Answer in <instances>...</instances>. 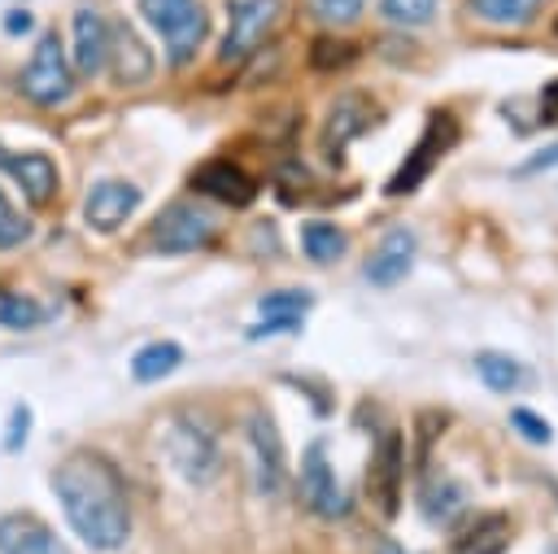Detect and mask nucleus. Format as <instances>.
Returning <instances> with one entry per match:
<instances>
[{"mask_svg":"<svg viewBox=\"0 0 558 554\" xmlns=\"http://www.w3.org/2000/svg\"><path fill=\"white\" fill-rule=\"evenodd\" d=\"M506 545H510V519L506 515H480L449 541V554H501Z\"/></svg>","mask_w":558,"mask_h":554,"instance_id":"20","label":"nucleus"},{"mask_svg":"<svg viewBox=\"0 0 558 554\" xmlns=\"http://www.w3.org/2000/svg\"><path fill=\"white\" fill-rule=\"evenodd\" d=\"M371 489H375L379 506L392 515L397 510V489H401V436L392 427L379 436V449H375V462H371Z\"/></svg>","mask_w":558,"mask_h":554,"instance_id":"19","label":"nucleus"},{"mask_svg":"<svg viewBox=\"0 0 558 554\" xmlns=\"http://www.w3.org/2000/svg\"><path fill=\"white\" fill-rule=\"evenodd\" d=\"M375 122H379V109H375V100H371V96H362V92L340 96V100L331 105V113H327V127H323L327 157H331V161H340L344 144H353L357 135H366Z\"/></svg>","mask_w":558,"mask_h":554,"instance_id":"13","label":"nucleus"},{"mask_svg":"<svg viewBox=\"0 0 558 554\" xmlns=\"http://www.w3.org/2000/svg\"><path fill=\"white\" fill-rule=\"evenodd\" d=\"M192 188H196L201 196L218 201V205H231V209H244V205H253V196H257V183L244 174V166H235V161H227V157L205 161V166L192 174Z\"/></svg>","mask_w":558,"mask_h":554,"instance_id":"16","label":"nucleus"},{"mask_svg":"<svg viewBox=\"0 0 558 554\" xmlns=\"http://www.w3.org/2000/svg\"><path fill=\"white\" fill-rule=\"evenodd\" d=\"M135 209H140V188L126 183V179H100V183L87 192V201H83L87 227H92V231H105V236L118 231Z\"/></svg>","mask_w":558,"mask_h":554,"instance_id":"14","label":"nucleus"},{"mask_svg":"<svg viewBox=\"0 0 558 554\" xmlns=\"http://www.w3.org/2000/svg\"><path fill=\"white\" fill-rule=\"evenodd\" d=\"M179 362H183V345H174V340H153V345L135 349V358H131V380H135V384H157V380H166Z\"/></svg>","mask_w":558,"mask_h":554,"instance_id":"23","label":"nucleus"},{"mask_svg":"<svg viewBox=\"0 0 558 554\" xmlns=\"http://www.w3.org/2000/svg\"><path fill=\"white\" fill-rule=\"evenodd\" d=\"M279 17H283V0H227V35L218 44V57L227 65L253 57Z\"/></svg>","mask_w":558,"mask_h":554,"instance_id":"8","label":"nucleus"},{"mask_svg":"<svg viewBox=\"0 0 558 554\" xmlns=\"http://www.w3.org/2000/svg\"><path fill=\"white\" fill-rule=\"evenodd\" d=\"M140 17L157 31L161 48H166V65L183 70L192 65V57L201 52L205 35H209V13L201 0H135Z\"/></svg>","mask_w":558,"mask_h":554,"instance_id":"2","label":"nucleus"},{"mask_svg":"<svg viewBox=\"0 0 558 554\" xmlns=\"http://www.w3.org/2000/svg\"><path fill=\"white\" fill-rule=\"evenodd\" d=\"M418 510L432 519V523H453L462 510H466V484L445 475V471H432L418 489Z\"/></svg>","mask_w":558,"mask_h":554,"instance_id":"18","label":"nucleus"},{"mask_svg":"<svg viewBox=\"0 0 558 554\" xmlns=\"http://www.w3.org/2000/svg\"><path fill=\"white\" fill-rule=\"evenodd\" d=\"M105 52H109V22L96 9H74V17H70V65L92 79V74L105 70Z\"/></svg>","mask_w":558,"mask_h":554,"instance_id":"17","label":"nucleus"},{"mask_svg":"<svg viewBox=\"0 0 558 554\" xmlns=\"http://www.w3.org/2000/svg\"><path fill=\"white\" fill-rule=\"evenodd\" d=\"M244 445H248V471L262 497L283 489V436L270 410H253L244 419Z\"/></svg>","mask_w":558,"mask_h":554,"instance_id":"9","label":"nucleus"},{"mask_svg":"<svg viewBox=\"0 0 558 554\" xmlns=\"http://www.w3.org/2000/svg\"><path fill=\"white\" fill-rule=\"evenodd\" d=\"M554 35H558V17H554Z\"/></svg>","mask_w":558,"mask_h":554,"instance_id":"37","label":"nucleus"},{"mask_svg":"<svg viewBox=\"0 0 558 554\" xmlns=\"http://www.w3.org/2000/svg\"><path fill=\"white\" fill-rule=\"evenodd\" d=\"M554 166H558V140L545 144V148H536L532 157H523L510 174H514V179H532V174H545V170H554Z\"/></svg>","mask_w":558,"mask_h":554,"instance_id":"31","label":"nucleus"},{"mask_svg":"<svg viewBox=\"0 0 558 554\" xmlns=\"http://www.w3.org/2000/svg\"><path fill=\"white\" fill-rule=\"evenodd\" d=\"M305 4H310V13H314L318 22H327V26H349V22H357L362 9H366V0H305Z\"/></svg>","mask_w":558,"mask_h":554,"instance_id":"29","label":"nucleus"},{"mask_svg":"<svg viewBox=\"0 0 558 554\" xmlns=\"http://www.w3.org/2000/svg\"><path fill=\"white\" fill-rule=\"evenodd\" d=\"M475 375H480V384L493 388V393H514V388H523V384L532 380V371H527L519 358L501 353V349H480V353H475Z\"/></svg>","mask_w":558,"mask_h":554,"instance_id":"22","label":"nucleus"},{"mask_svg":"<svg viewBox=\"0 0 558 554\" xmlns=\"http://www.w3.org/2000/svg\"><path fill=\"white\" fill-rule=\"evenodd\" d=\"M344 249H349V236H344V227H336L331 218H305V222H301V253H305L310 262L331 266V262L344 257Z\"/></svg>","mask_w":558,"mask_h":554,"instance_id":"21","label":"nucleus"},{"mask_svg":"<svg viewBox=\"0 0 558 554\" xmlns=\"http://www.w3.org/2000/svg\"><path fill=\"white\" fill-rule=\"evenodd\" d=\"M26 236H31V218L0 192V253H4V249H17Z\"/></svg>","mask_w":558,"mask_h":554,"instance_id":"28","label":"nucleus"},{"mask_svg":"<svg viewBox=\"0 0 558 554\" xmlns=\"http://www.w3.org/2000/svg\"><path fill=\"white\" fill-rule=\"evenodd\" d=\"M44 318V305L26 292H13V288H0V327L9 332H26Z\"/></svg>","mask_w":558,"mask_h":554,"instance_id":"26","label":"nucleus"},{"mask_svg":"<svg viewBox=\"0 0 558 554\" xmlns=\"http://www.w3.org/2000/svg\"><path fill=\"white\" fill-rule=\"evenodd\" d=\"M310 305H314V292H305V288H275V292H266V297L257 301V314L301 327V314H305Z\"/></svg>","mask_w":558,"mask_h":554,"instance_id":"25","label":"nucleus"},{"mask_svg":"<svg viewBox=\"0 0 558 554\" xmlns=\"http://www.w3.org/2000/svg\"><path fill=\"white\" fill-rule=\"evenodd\" d=\"M541 122H558V79L541 87Z\"/></svg>","mask_w":558,"mask_h":554,"instance_id":"34","label":"nucleus"},{"mask_svg":"<svg viewBox=\"0 0 558 554\" xmlns=\"http://www.w3.org/2000/svg\"><path fill=\"white\" fill-rule=\"evenodd\" d=\"M541 4L545 0H466V13L488 26H519V22L536 17Z\"/></svg>","mask_w":558,"mask_h":554,"instance_id":"24","label":"nucleus"},{"mask_svg":"<svg viewBox=\"0 0 558 554\" xmlns=\"http://www.w3.org/2000/svg\"><path fill=\"white\" fill-rule=\"evenodd\" d=\"M0 554H70V545L39 515L9 510L0 515Z\"/></svg>","mask_w":558,"mask_h":554,"instance_id":"15","label":"nucleus"},{"mask_svg":"<svg viewBox=\"0 0 558 554\" xmlns=\"http://www.w3.org/2000/svg\"><path fill=\"white\" fill-rule=\"evenodd\" d=\"M31 26H35V17H31L26 9H9V13H4V35H26Z\"/></svg>","mask_w":558,"mask_h":554,"instance_id":"35","label":"nucleus"},{"mask_svg":"<svg viewBox=\"0 0 558 554\" xmlns=\"http://www.w3.org/2000/svg\"><path fill=\"white\" fill-rule=\"evenodd\" d=\"M344 57H353V48H344V44L336 48V44H327V39L314 44V52H310V61H314L318 70H336V61H344Z\"/></svg>","mask_w":558,"mask_h":554,"instance_id":"33","label":"nucleus"},{"mask_svg":"<svg viewBox=\"0 0 558 554\" xmlns=\"http://www.w3.org/2000/svg\"><path fill=\"white\" fill-rule=\"evenodd\" d=\"M375 554H414V550H405V545H397V541H384Z\"/></svg>","mask_w":558,"mask_h":554,"instance_id":"36","label":"nucleus"},{"mask_svg":"<svg viewBox=\"0 0 558 554\" xmlns=\"http://www.w3.org/2000/svg\"><path fill=\"white\" fill-rule=\"evenodd\" d=\"M510 427L523 436V441H532V445H549V423L536 414V410H527V406H519V410H510Z\"/></svg>","mask_w":558,"mask_h":554,"instance_id":"30","label":"nucleus"},{"mask_svg":"<svg viewBox=\"0 0 558 554\" xmlns=\"http://www.w3.org/2000/svg\"><path fill=\"white\" fill-rule=\"evenodd\" d=\"M105 65L113 70V83H122V87H140V83L153 79V52H148V44L135 35V26L122 22V17L109 22V52H105Z\"/></svg>","mask_w":558,"mask_h":554,"instance_id":"12","label":"nucleus"},{"mask_svg":"<svg viewBox=\"0 0 558 554\" xmlns=\"http://www.w3.org/2000/svg\"><path fill=\"white\" fill-rule=\"evenodd\" d=\"M52 497L74 528V537L96 550L113 554L131 541V497L122 471L96 449H70L52 467Z\"/></svg>","mask_w":558,"mask_h":554,"instance_id":"1","label":"nucleus"},{"mask_svg":"<svg viewBox=\"0 0 558 554\" xmlns=\"http://www.w3.org/2000/svg\"><path fill=\"white\" fill-rule=\"evenodd\" d=\"M17 92L31 100V105H65L70 92H74V65L65 57V39L57 31H39L31 57L22 61L17 70Z\"/></svg>","mask_w":558,"mask_h":554,"instance_id":"4","label":"nucleus"},{"mask_svg":"<svg viewBox=\"0 0 558 554\" xmlns=\"http://www.w3.org/2000/svg\"><path fill=\"white\" fill-rule=\"evenodd\" d=\"M436 4L440 0H379L384 17L397 22V26H423V22H432L436 17Z\"/></svg>","mask_w":558,"mask_h":554,"instance_id":"27","label":"nucleus"},{"mask_svg":"<svg viewBox=\"0 0 558 554\" xmlns=\"http://www.w3.org/2000/svg\"><path fill=\"white\" fill-rule=\"evenodd\" d=\"M218 222L209 209L192 201H170L153 222H148V249L153 253H196L214 240Z\"/></svg>","mask_w":558,"mask_h":554,"instance_id":"6","label":"nucleus"},{"mask_svg":"<svg viewBox=\"0 0 558 554\" xmlns=\"http://www.w3.org/2000/svg\"><path fill=\"white\" fill-rule=\"evenodd\" d=\"M296 493H301L305 510H314V515H323V519H340V515L353 510V497H349V489L340 484V475H336V467H331L327 441H314V445L301 454Z\"/></svg>","mask_w":558,"mask_h":554,"instance_id":"5","label":"nucleus"},{"mask_svg":"<svg viewBox=\"0 0 558 554\" xmlns=\"http://www.w3.org/2000/svg\"><path fill=\"white\" fill-rule=\"evenodd\" d=\"M0 170L22 188V196L39 209L57 196V161L39 148H4L0 144Z\"/></svg>","mask_w":558,"mask_h":554,"instance_id":"11","label":"nucleus"},{"mask_svg":"<svg viewBox=\"0 0 558 554\" xmlns=\"http://www.w3.org/2000/svg\"><path fill=\"white\" fill-rule=\"evenodd\" d=\"M414 257H418V236H414L410 227H388V231L375 240V249L366 253L362 275H366V284H375V288H392V284H401V279L414 270Z\"/></svg>","mask_w":558,"mask_h":554,"instance_id":"10","label":"nucleus"},{"mask_svg":"<svg viewBox=\"0 0 558 554\" xmlns=\"http://www.w3.org/2000/svg\"><path fill=\"white\" fill-rule=\"evenodd\" d=\"M26 432H31V406H13L9 432H4V454H17L26 445Z\"/></svg>","mask_w":558,"mask_h":554,"instance_id":"32","label":"nucleus"},{"mask_svg":"<svg viewBox=\"0 0 558 554\" xmlns=\"http://www.w3.org/2000/svg\"><path fill=\"white\" fill-rule=\"evenodd\" d=\"M458 144V122L445 113V109H436L432 118H427V127H423V135H418V144L405 153V161L397 166V174L388 179V196H405V192H414L436 166H440V157L449 153Z\"/></svg>","mask_w":558,"mask_h":554,"instance_id":"7","label":"nucleus"},{"mask_svg":"<svg viewBox=\"0 0 558 554\" xmlns=\"http://www.w3.org/2000/svg\"><path fill=\"white\" fill-rule=\"evenodd\" d=\"M166 454H170V467L192 484V489H205L218 480L222 471V445H218V427L196 414V410H183L170 419V432H166Z\"/></svg>","mask_w":558,"mask_h":554,"instance_id":"3","label":"nucleus"}]
</instances>
